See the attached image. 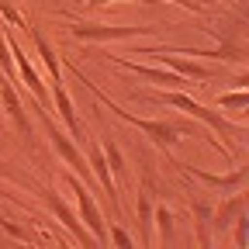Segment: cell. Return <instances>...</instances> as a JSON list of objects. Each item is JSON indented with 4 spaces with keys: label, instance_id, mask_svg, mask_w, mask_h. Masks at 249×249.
Returning a JSON list of instances; mask_svg holds the SVG:
<instances>
[{
    "label": "cell",
    "instance_id": "1",
    "mask_svg": "<svg viewBox=\"0 0 249 249\" xmlns=\"http://www.w3.org/2000/svg\"><path fill=\"white\" fill-rule=\"evenodd\" d=\"M163 101H170V104H180V107H187V111H194L197 118H204L208 124H211V128H218V132H229V124L222 121V118H214V114H208L201 104H194L191 97H183V93H163Z\"/></svg>",
    "mask_w": 249,
    "mask_h": 249
},
{
    "label": "cell",
    "instance_id": "2",
    "mask_svg": "<svg viewBox=\"0 0 249 249\" xmlns=\"http://www.w3.org/2000/svg\"><path fill=\"white\" fill-rule=\"evenodd\" d=\"M73 187H76V194H80V208H83V214H87V225L97 232V239L104 242V225H101V214H97V208H93V201H90V194L83 191V187L73 180Z\"/></svg>",
    "mask_w": 249,
    "mask_h": 249
},
{
    "label": "cell",
    "instance_id": "3",
    "mask_svg": "<svg viewBox=\"0 0 249 249\" xmlns=\"http://www.w3.org/2000/svg\"><path fill=\"white\" fill-rule=\"evenodd\" d=\"M45 128H49V135H52V142H55V149L62 152V156H66V160H70V166H76V170H83V160H80V156H76V149L66 142V139H62L59 132H55V124L45 118Z\"/></svg>",
    "mask_w": 249,
    "mask_h": 249
},
{
    "label": "cell",
    "instance_id": "4",
    "mask_svg": "<svg viewBox=\"0 0 249 249\" xmlns=\"http://www.w3.org/2000/svg\"><path fill=\"white\" fill-rule=\"evenodd\" d=\"M4 101H7V111H11L14 124H18V132L28 135V132H31V128H28V118H24V111H21V104H18V97H14V90H11V87H4Z\"/></svg>",
    "mask_w": 249,
    "mask_h": 249
},
{
    "label": "cell",
    "instance_id": "5",
    "mask_svg": "<svg viewBox=\"0 0 249 249\" xmlns=\"http://www.w3.org/2000/svg\"><path fill=\"white\" fill-rule=\"evenodd\" d=\"M14 55H18V66H21V76L28 80V87H31V90H35V93H38V97H42V101H45V90H42V80H38V73H35V70H31V66H28V59L21 55V49H14Z\"/></svg>",
    "mask_w": 249,
    "mask_h": 249
},
{
    "label": "cell",
    "instance_id": "6",
    "mask_svg": "<svg viewBox=\"0 0 249 249\" xmlns=\"http://www.w3.org/2000/svg\"><path fill=\"white\" fill-rule=\"evenodd\" d=\"M55 101H59V111H62V118H66V124L73 128V135H80V128H76V118H73V107H70V97L62 93L59 87H55Z\"/></svg>",
    "mask_w": 249,
    "mask_h": 249
},
{
    "label": "cell",
    "instance_id": "7",
    "mask_svg": "<svg viewBox=\"0 0 249 249\" xmlns=\"http://www.w3.org/2000/svg\"><path fill=\"white\" fill-rule=\"evenodd\" d=\"M93 166H97V177H101V183H104L107 191L114 194V187H111V177H107V166H104V160H101V152H93Z\"/></svg>",
    "mask_w": 249,
    "mask_h": 249
},
{
    "label": "cell",
    "instance_id": "8",
    "mask_svg": "<svg viewBox=\"0 0 249 249\" xmlns=\"http://www.w3.org/2000/svg\"><path fill=\"white\" fill-rule=\"evenodd\" d=\"M49 204H52V208H55V211H59V218H62V222H66V225H70V229H76V222H73V214H70V211H66V208H62V204H59V201H55V197H52V194H49ZM76 232H80V229H76Z\"/></svg>",
    "mask_w": 249,
    "mask_h": 249
},
{
    "label": "cell",
    "instance_id": "9",
    "mask_svg": "<svg viewBox=\"0 0 249 249\" xmlns=\"http://www.w3.org/2000/svg\"><path fill=\"white\" fill-rule=\"evenodd\" d=\"M0 62H4V70L11 73V55H4V38H0Z\"/></svg>",
    "mask_w": 249,
    "mask_h": 249
}]
</instances>
